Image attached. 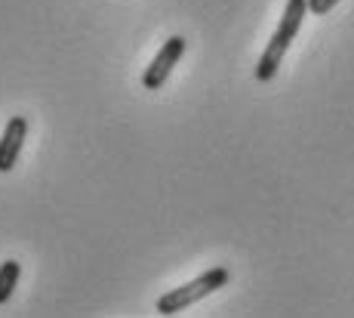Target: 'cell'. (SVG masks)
Instances as JSON below:
<instances>
[{
  "mask_svg": "<svg viewBox=\"0 0 354 318\" xmlns=\"http://www.w3.org/2000/svg\"><path fill=\"white\" fill-rule=\"evenodd\" d=\"M228 279H231V272H228L225 266L207 269L203 275H197V279H192L188 284H182V288L167 290V294L158 300V312L160 315H179V312H185V309L194 306L197 300H203V297H209L213 290L225 288Z\"/></svg>",
  "mask_w": 354,
  "mask_h": 318,
  "instance_id": "1",
  "label": "cell"
},
{
  "mask_svg": "<svg viewBox=\"0 0 354 318\" xmlns=\"http://www.w3.org/2000/svg\"><path fill=\"white\" fill-rule=\"evenodd\" d=\"M185 46H188V40L182 37V35H173L169 40H163L160 53L154 56V62L148 65L145 78H142L145 90H160V87L167 84V78H169V71H173V65L179 62L182 56H185Z\"/></svg>",
  "mask_w": 354,
  "mask_h": 318,
  "instance_id": "2",
  "label": "cell"
},
{
  "mask_svg": "<svg viewBox=\"0 0 354 318\" xmlns=\"http://www.w3.org/2000/svg\"><path fill=\"white\" fill-rule=\"evenodd\" d=\"M25 136H28V121L22 114H12L3 127V136H0V173H10L16 167L22 145H25Z\"/></svg>",
  "mask_w": 354,
  "mask_h": 318,
  "instance_id": "3",
  "label": "cell"
},
{
  "mask_svg": "<svg viewBox=\"0 0 354 318\" xmlns=\"http://www.w3.org/2000/svg\"><path fill=\"white\" fill-rule=\"evenodd\" d=\"M305 16H308V0H287V10H283L274 37L283 40V44H292L296 35H299V28H302Z\"/></svg>",
  "mask_w": 354,
  "mask_h": 318,
  "instance_id": "4",
  "label": "cell"
},
{
  "mask_svg": "<svg viewBox=\"0 0 354 318\" xmlns=\"http://www.w3.org/2000/svg\"><path fill=\"white\" fill-rule=\"evenodd\" d=\"M19 275H22V266H19L16 260L0 263V306L12 297V290H16V284H19Z\"/></svg>",
  "mask_w": 354,
  "mask_h": 318,
  "instance_id": "5",
  "label": "cell"
},
{
  "mask_svg": "<svg viewBox=\"0 0 354 318\" xmlns=\"http://www.w3.org/2000/svg\"><path fill=\"white\" fill-rule=\"evenodd\" d=\"M339 0H308V12L311 16H326V12L336 6Z\"/></svg>",
  "mask_w": 354,
  "mask_h": 318,
  "instance_id": "6",
  "label": "cell"
}]
</instances>
